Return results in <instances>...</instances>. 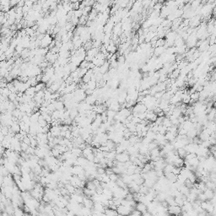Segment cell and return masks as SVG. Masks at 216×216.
<instances>
[{
    "label": "cell",
    "mask_w": 216,
    "mask_h": 216,
    "mask_svg": "<svg viewBox=\"0 0 216 216\" xmlns=\"http://www.w3.org/2000/svg\"><path fill=\"white\" fill-rule=\"evenodd\" d=\"M106 113H107L108 118H114L115 116H116L117 112H115V111H113V110H111V109H109L108 111H106Z\"/></svg>",
    "instance_id": "8"
},
{
    "label": "cell",
    "mask_w": 216,
    "mask_h": 216,
    "mask_svg": "<svg viewBox=\"0 0 216 216\" xmlns=\"http://www.w3.org/2000/svg\"><path fill=\"white\" fill-rule=\"evenodd\" d=\"M177 150V155H179L180 157H182V158H185L187 155V152L186 149H185L184 147H182V148H179V149H176Z\"/></svg>",
    "instance_id": "6"
},
{
    "label": "cell",
    "mask_w": 216,
    "mask_h": 216,
    "mask_svg": "<svg viewBox=\"0 0 216 216\" xmlns=\"http://www.w3.org/2000/svg\"><path fill=\"white\" fill-rule=\"evenodd\" d=\"M96 172H97L98 174L102 175V174H104V173H106V169L103 168V167H98V168H97V170H96Z\"/></svg>",
    "instance_id": "10"
},
{
    "label": "cell",
    "mask_w": 216,
    "mask_h": 216,
    "mask_svg": "<svg viewBox=\"0 0 216 216\" xmlns=\"http://www.w3.org/2000/svg\"><path fill=\"white\" fill-rule=\"evenodd\" d=\"M29 147H30V145L27 144L25 142L21 141V149H22V151H26Z\"/></svg>",
    "instance_id": "9"
},
{
    "label": "cell",
    "mask_w": 216,
    "mask_h": 216,
    "mask_svg": "<svg viewBox=\"0 0 216 216\" xmlns=\"http://www.w3.org/2000/svg\"><path fill=\"white\" fill-rule=\"evenodd\" d=\"M104 213L106 215H119L116 210L112 209H111V208H106Z\"/></svg>",
    "instance_id": "5"
},
{
    "label": "cell",
    "mask_w": 216,
    "mask_h": 216,
    "mask_svg": "<svg viewBox=\"0 0 216 216\" xmlns=\"http://www.w3.org/2000/svg\"><path fill=\"white\" fill-rule=\"evenodd\" d=\"M36 90L35 86H30V88H28L26 89V91L25 92V94H26L28 95H30V96H32L33 98H34L35 95H36Z\"/></svg>",
    "instance_id": "4"
},
{
    "label": "cell",
    "mask_w": 216,
    "mask_h": 216,
    "mask_svg": "<svg viewBox=\"0 0 216 216\" xmlns=\"http://www.w3.org/2000/svg\"><path fill=\"white\" fill-rule=\"evenodd\" d=\"M135 209L139 210V211L142 212V214H143L144 212H145L148 210V206L144 203H143V202H137Z\"/></svg>",
    "instance_id": "1"
},
{
    "label": "cell",
    "mask_w": 216,
    "mask_h": 216,
    "mask_svg": "<svg viewBox=\"0 0 216 216\" xmlns=\"http://www.w3.org/2000/svg\"><path fill=\"white\" fill-rule=\"evenodd\" d=\"M26 215V213H25V211L23 209H20L19 207L15 208L14 209V215L21 216V215Z\"/></svg>",
    "instance_id": "7"
},
{
    "label": "cell",
    "mask_w": 216,
    "mask_h": 216,
    "mask_svg": "<svg viewBox=\"0 0 216 216\" xmlns=\"http://www.w3.org/2000/svg\"><path fill=\"white\" fill-rule=\"evenodd\" d=\"M22 141H23V142H25V143L27 144L30 145V138L29 137L28 135L26 136V137H24V139H23Z\"/></svg>",
    "instance_id": "11"
},
{
    "label": "cell",
    "mask_w": 216,
    "mask_h": 216,
    "mask_svg": "<svg viewBox=\"0 0 216 216\" xmlns=\"http://www.w3.org/2000/svg\"><path fill=\"white\" fill-rule=\"evenodd\" d=\"M203 193L205 194V196H206V198H207L208 200H211L215 194V191H214L213 189H210V188H208V187L203 191Z\"/></svg>",
    "instance_id": "2"
},
{
    "label": "cell",
    "mask_w": 216,
    "mask_h": 216,
    "mask_svg": "<svg viewBox=\"0 0 216 216\" xmlns=\"http://www.w3.org/2000/svg\"><path fill=\"white\" fill-rule=\"evenodd\" d=\"M106 49H107V52H109V53H112L114 54L115 52H116V45H115L113 42H112V40H111L110 43H109L107 46H106Z\"/></svg>",
    "instance_id": "3"
}]
</instances>
